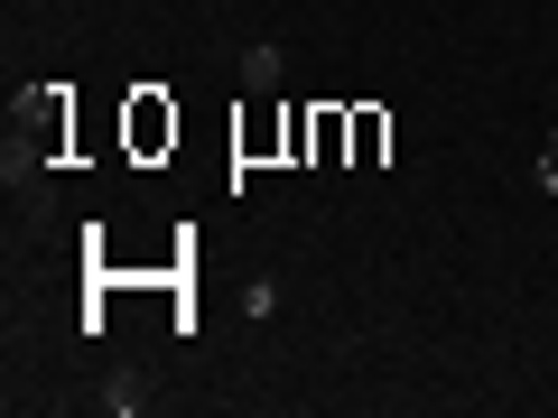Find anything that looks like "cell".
<instances>
[{
  "label": "cell",
  "mask_w": 558,
  "mask_h": 418,
  "mask_svg": "<svg viewBox=\"0 0 558 418\" xmlns=\"http://www.w3.org/2000/svg\"><path fill=\"white\" fill-rule=\"evenodd\" d=\"M102 409H112V418H140V409H149V381H140V372H112V381H102Z\"/></svg>",
  "instance_id": "cell-2"
},
{
  "label": "cell",
  "mask_w": 558,
  "mask_h": 418,
  "mask_svg": "<svg viewBox=\"0 0 558 418\" xmlns=\"http://www.w3.org/2000/svg\"><path fill=\"white\" fill-rule=\"evenodd\" d=\"M279 65H289V57H279L270 38H252V47H242V84H252V94H279Z\"/></svg>",
  "instance_id": "cell-1"
},
{
  "label": "cell",
  "mask_w": 558,
  "mask_h": 418,
  "mask_svg": "<svg viewBox=\"0 0 558 418\" xmlns=\"http://www.w3.org/2000/svg\"><path fill=\"white\" fill-rule=\"evenodd\" d=\"M531 177H539V196H558V131L539 139V168H531Z\"/></svg>",
  "instance_id": "cell-3"
}]
</instances>
